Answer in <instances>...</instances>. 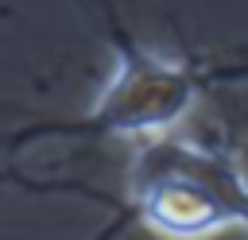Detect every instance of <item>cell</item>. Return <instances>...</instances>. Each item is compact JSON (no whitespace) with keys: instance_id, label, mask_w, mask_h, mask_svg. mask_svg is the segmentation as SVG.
<instances>
[{"instance_id":"obj_1","label":"cell","mask_w":248,"mask_h":240,"mask_svg":"<svg viewBox=\"0 0 248 240\" xmlns=\"http://www.w3.org/2000/svg\"><path fill=\"white\" fill-rule=\"evenodd\" d=\"M128 205L163 240H209L248 228V182L232 155L174 135H147L128 166Z\"/></svg>"},{"instance_id":"obj_2","label":"cell","mask_w":248,"mask_h":240,"mask_svg":"<svg viewBox=\"0 0 248 240\" xmlns=\"http://www.w3.org/2000/svg\"><path fill=\"white\" fill-rule=\"evenodd\" d=\"M202 93L194 66L167 62L151 50L120 46L116 70L89 108V124L116 135H159L178 124Z\"/></svg>"}]
</instances>
